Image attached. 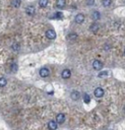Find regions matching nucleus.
I'll return each mask as SVG.
<instances>
[{"instance_id":"1","label":"nucleus","mask_w":125,"mask_h":130,"mask_svg":"<svg viewBox=\"0 0 125 130\" xmlns=\"http://www.w3.org/2000/svg\"><path fill=\"white\" fill-rule=\"evenodd\" d=\"M94 94H95V96L96 97L100 98V97H101L103 96V94H104V91H103V89L102 88L98 87V88H95V91H94Z\"/></svg>"},{"instance_id":"2","label":"nucleus","mask_w":125,"mask_h":130,"mask_svg":"<svg viewBox=\"0 0 125 130\" xmlns=\"http://www.w3.org/2000/svg\"><path fill=\"white\" fill-rule=\"evenodd\" d=\"M92 66L95 70L100 71L103 68V63L99 60H95L92 63Z\"/></svg>"},{"instance_id":"3","label":"nucleus","mask_w":125,"mask_h":130,"mask_svg":"<svg viewBox=\"0 0 125 130\" xmlns=\"http://www.w3.org/2000/svg\"><path fill=\"white\" fill-rule=\"evenodd\" d=\"M46 36L49 40H54L56 38V33L53 30H48L46 32Z\"/></svg>"},{"instance_id":"4","label":"nucleus","mask_w":125,"mask_h":130,"mask_svg":"<svg viewBox=\"0 0 125 130\" xmlns=\"http://www.w3.org/2000/svg\"><path fill=\"white\" fill-rule=\"evenodd\" d=\"M65 120H66L65 115H64L63 114H62V113L58 114L57 115V117H56V121H57V123H59V124L63 123L64 121H65Z\"/></svg>"},{"instance_id":"5","label":"nucleus","mask_w":125,"mask_h":130,"mask_svg":"<svg viewBox=\"0 0 125 130\" xmlns=\"http://www.w3.org/2000/svg\"><path fill=\"white\" fill-rule=\"evenodd\" d=\"M35 11H36V10H35V8L34 7V6H28L27 8H26V9H25V12H26V14H28V15H29V16H33L34 14H35Z\"/></svg>"},{"instance_id":"6","label":"nucleus","mask_w":125,"mask_h":130,"mask_svg":"<svg viewBox=\"0 0 125 130\" xmlns=\"http://www.w3.org/2000/svg\"><path fill=\"white\" fill-rule=\"evenodd\" d=\"M75 22H77V24H81V23L83 22V21H84V16H83L82 14H78L77 15L75 16Z\"/></svg>"},{"instance_id":"7","label":"nucleus","mask_w":125,"mask_h":130,"mask_svg":"<svg viewBox=\"0 0 125 130\" xmlns=\"http://www.w3.org/2000/svg\"><path fill=\"white\" fill-rule=\"evenodd\" d=\"M40 75L42 77H46L49 75V71L46 68H43L40 71Z\"/></svg>"},{"instance_id":"8","label":"nucleus","mask_w":125,"mask_h":130,"mask_svg":"<svg viewBox=\"0 0 125 130\" xmlns=\"http://www.w3.org/2000/svg\"><path fill=\"white\" fill-rule=\"evenodd\" d=\"M61 76L64 79H68L71 77V71L69 69H64L63 71H62V74H61Z\"/></svg>"},{"instance_id":"9","label":"nucleus","mask_w":125,"mask_h":130,"mask_svg":"<svg viewBox=\"0 0 125 130\" xmlns=\"http://www.w3.org/2000/svg\"><path fill=\"white\" fill-rule=\"evenodd\" d=\"M80 97V94L77 91H74L71 93V97L74 100H77Z\"/></svg>"},{"instance_id":"10","label":"nucleus","mask_w":125,"mask_h":130,"mask_svg":"<svg viewBox=\"0 0 125 130\" xmlns=\"http://www.w3.org/2000/svg\"><path fill=\"white\" fill-rule=\"evenodd\" d=\"M48 126L50 129L51 130H54V129H56L57 128V124L55 121L54 120H51L49 122V124H48Z\"/></svg>"},{"instance_id":"11","label":"nucleus","mask_w":125,"mask_h":130,"mask_svg":"<svg viewBox=\"0 0 125 130\" xmlns=\"http://www.w3.org/2000/svg\"><path fill=\"white\" fill-rule=\"evenodd\" d=\"M89 29H90V31H91L92 32L96 33V32L98 31V29H99V26H98V25L97 23H93V24L90 26Z\"/></svg>"},{"instance_id":"12","label":"nucleus","mask_w":125,"mask_h":130,"mask_svg":"<svg viewBox=\"0 0 125 130\" xmlns=\"http://www.w3.org/2000/svg\"><path fill=\"white\" fill-rule=\"evenodd\" d=\"M92 18L93 20H98L100 18V14L98 11H94L92 14Z\"/></svg>"},{"instance_id":"13","label":"nucleus","mask_w":125,"mask_h":130,"mask_svg":"<svg viewBox=\"0 0 125 130\" xmlns=\"http://www.w3.org/2000/svg\"><path fill=\"white\" fill-rule=\"evenodd\" d=\"M56 4L58 8H62L66 5V0H57Z\"/></svg>"},{"instance_id":"14","label":"nucleus","mask_w":125,"mask_h":130,"mask_svg":"<svg viewBox=\"0 0 125 130\" xmlns=\"http://www.w3.org/2000/svg\"><path fill=\"white\" fill-rule=\"evenodd\" d=\"M11 5L14 7V8H19L21 5V1L20 0H13Z\"/></svg>"},{"instance_id":"15","label":"nucleus","mask_w":125,"mask_h":130,"mask_svg":"<svg viewBox=\"0 0 125 130\" xmlns=\"http://www.w3.org/2000/svg\"><path fill=\"white\" fill-rule=\"evenodd\" d=\"M48 3H49L48 0H40L39 1V5L42 8H46L47 6Z\"/></svg>"},{"instance_id":"16","label":"nucleus","mask_w":125,"mask_h":130,"mask_svg":"<svg viewBox=\"0 0 125 130\" xmlns=\"http://www.w3.org/2000/svg\"><path fill=\"white\" fill-rule=\"evenodd\" d=\"M102 4L104 7H109L112 4V0H102Z\"/></svg>"},{"instance_id":"17","label":"nucleus","mask_w":125,"mask_h":130,"mask_svg":"<svg viewBox=\"0 0 125 130\" xmlns=\"http://www.w3.org/2000/svg\"><path fill=\"white\" fill-rule=\"evenodd\" d=\"M108 75V71H101L98 74V77L100 78H103V77H106V76Z\"/></svg>"},{"instance_id":"18","label":"nucleus","mask_w":125,"mask_h":130,"mask_svg":"<svg viewBox=\"0 0 125 130\" xmlns=\"http://www.w3.org/2000/svg\"><path fill=\"white\" fill-rule=\"evenodd\" d=\"M77 35L76 34H69L68 35V39L70 40H75L77 39Z\"/></svg>"},{"instance_id":"19","label":"nucleus","mask_w":125,"mask_h":130,"mask_svg":"<svg viewBox=\"0 0 125 130\" xmlns=\"http://www.w3.org/2000/svg\"><path fill=\"white\" fill-rule=\"evenodd\" d=\"M7 84V80L6 79H5L4 77H2L0 79V86L1 87H4L5 86H6Z\"/></svg>"},{"instance_id":"20","label":"nucleus","mask_w":125,"mask_h":130,"mask_svg":"<svg viewBox=\"0 0 125 130\" xmlns=\"http://www.w3.org/2000/svg\"><path fill=\"white\" fill-rule=\"evenodd\" d=\"M83 100L86 103H89L90 102V97L89 94H85L84 96H83Z\"/></svg>"},{"instance_id":"21","label":"nucleus","mask_w":125,"mask_h":130,"mask_svg":"<svg viewBox=\"0 0 125 130\" xmlns=\"http://www.w3.org/2000/svg\"><path fill=\"white\" fill-rule=\"evenodd\" d=\"M11 68L12 71H14V72H16V71H17V69H18V66L17 65V64H16V63H13V64L11 65Z\"/></svg>"},{"instance_id":"22","label":"nucleus","mask_w":125,"mask_h":130,"mask_svg":"<svg viewBox=\"0 0 125 130\" xmlns=\"http://www.w3.org/2000/svg\"><path fill=\"white\" fill-rule=\"evenodd\" d=\"M20 45L19 44H17V43H16V44H14L13 45H12V48H13V50H14V51H19L20 50Z\"/></svg>"},{"instance_id":"23","label":"nucleus","mask_w":125,"mask_h":130,"mask_svg":"<svg viewBox=\"0 0 125 130\" xmlns=\"http://www.w3.org/2000/svg\"><path fill=\"white\" fill-rule=\"evenodd\" d=\"M54 17H55L56 18H57V19H61V18H63V14H62L61 12H57V13L55 14Z\"/></svg>"},{"instance_id":"24","label":"nucleus","mask_w":125,"mask_h":130,"mask_svg":"<svg viewBox=\"0 0 125 130\" xmlns=\"http://www.w3.org/2000/svg\"><path fill=\"white\" fill-rule=\"evenodd\" d=\"M95 3V0H86V5L89 6L93 5Z\"/></svg>"},{"instance_id":"25","label":"nucleus","mask_w":125,"mask_h":130,"mask_svg":"<svg viewBox=\"0 0 125 130\" xmlns=\"http://www.w3.org/2000/svg\"><path fill=\"white\" fill-rule=\"evenodd\" d=\"M124 56H125V49H124Z\"/></svg>"},{"instance_id":"26","label":"nucleus","mask_w":125,"mask_h":130,"mask_svg":"<svg viewBox=\"0 0 125 130\" xmlns=\"http://www.w3.org/2000/svg\"><path fill=\"white\" fill-rule=\"evenodd\" d=\"M124 110H125V108H124Z\"/></svg>"}]
</instances>
